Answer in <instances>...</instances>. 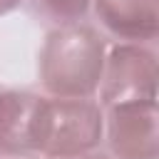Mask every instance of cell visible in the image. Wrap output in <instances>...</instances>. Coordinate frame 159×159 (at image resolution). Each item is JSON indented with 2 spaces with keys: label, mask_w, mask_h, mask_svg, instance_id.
Returning <instances> with one entry per match:
<instances>
[{
  "label": "cell",
  "mask_w": 159,
  "mask_h": 159,
  "mask_svg": "<svg viewBox=\"0 0 159 159\" xmlns=\"http://www.w3.org/2000/svg\"><path fill=\"white\" fill-rule=\"evenodd\" d=\"M107 57L104 35L87 25H57L52 27L37 55V77L47 97L89 99L97 94L102 67Z\"/></svg>",
  "instance_id": "obj_1"
},
{
  "label": "cell",
  "mask_w": 159,
  "mask_h": 159,
  "mask_svg": "<svg viewBox=\"0 0 159 159\" xmlns=\"http://www.w3.org/2000/svg\"><path fill=\"white\" fill-rule=\"evenodd\" d=\"M104 109L89 99L40 97L35 114V157L67 159L92 152L102 144Z\"/></svg>",
  "instance_id": "obj_2"
},
{
  "label": "cell",
  "mask_w": 159,
  "mask_h": 159,
  "mask_svg": "<svg viewBox=\"0 0 159 159\" xmlns=\"http://www.w3.org/2000/svg\"><path fill=\"white\" fill-rule=\"evenodd\" d=\"M99 104L114 107L124 102L157 99V52L152 45L117 42L107 50L102 80L97 87Z\"/></svg>",
  "instance_id": "obj_3"
},
{
  "label": "cell",
  "mask_w": 159,
  "mask_h": 159,
  "mask_svg": "<svg viewBox=\"0 0 159 159\" xmlns=\"http://www.w3.org/2000/svg\"><path fill=\"white\" fill-rule=\"evenodd\" d=\"M102 142L114 159H159L157 99L104 107Z\"/></svg>",
  "instance_id": "obj_4"
},
{
  "label": "cell",
  "mask_w": 159,
  "mask_h": 159,
  "mask_svg": "<svg viewBox=\"0 0 159 159\" xmlns=\"http://www.w3.org/2000/svg\"><path fill=\"white\" fill-rule=\"evenodd\" d=\"M92 12L117 42L154 45L159 37V0H92Z\"/></svg>",
  "instance_id": "obj_5"
},
{
  "label": "cell",
  "mask_w": 159,
  "mask_h": 159,
  "mask_svg": "<svg viewBox=\"0 0 159 159\" xmlns=\"http://www.w3.org/2000/svg\"><path fill=\"white\" fill-rule=\"evenodd\" d=\"M40 97L42 94L30 89L0 92V157H35V114Z\"/></svg>",
  "instance_id": "obj_6"
},
{
  "label": "cell",
  "mask_w": 159,
  "mask_h": 159,
  "mask_svg": "<svg viewBox=\"0 0 159 159\" xmlns=\"http://www.w3.org/2000/svg\"><path fill=\"white\" fill-rule=\"evenodd\" d=\"M27 5L40 20L50 22L52 27L84 22L92 10V0H27Z\"/></svg>",
  "instance_id": "obj_7"
},
{
  "label": "cell",
  "mask_w": 159,
  "mask_h": 159,
  "mask_svg": "<svg viewBox=\"0 0 159 159\" xmlns=\"http://www.w3.org/2000/svg\"><path fill=\"white\" fill-rule=\"evenodd\" d=\"M67 159H114V157H109L107 152H102V149L97 147V149H92V152H84V154H77V157H67Z\"/></svg>",
  "instance_id": "obj_8"
},
{
  "label": "cell",
  "mask_w": 159,
  "mask_h": 159,
  "mask_svg": "<svg viewBox=\"0 0 159 159\" xmlns=\"http://www.w3.org/2000/svg\"><path fill=\"white\" fill-rule=\"evenodd\" d=\"M22 2H25V0H0V17H2V15L15 12V10H17Z\"/></svg>",
  "instance_id": "obj_9"
}]
</instances>
